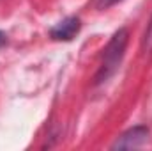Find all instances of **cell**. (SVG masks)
Wrapping results in <instances>:
<instances>
[{
  "label": "cell",
  "instance_id": "6da1fadb",
  "mask_svg": "<svg viewBox=\"0 0 152 151\" xmlns=\"http://www.w3.org/2000/svg\"><path fill=\"white\" fill-rule=\"evenodd\" d=\"M127 39H129V32L126 29L117 30L113 34V38L110 39V43L104 48L99 71L96 75V82L97 84L106 82L118 70V66L122 62V57H124V52H126V46H127Z\"/></svg>",
  "mask_w": 152,
  "mask_h": 151
},
{
  "label": "cell",
  "instance_id": "7a4b0ae2",
  "mask_svg": "<svg viewBox=\"0 0 152 151\" xmlns=\"http://www.w3.org/2000/svg\"><path fill=\"white\" fill-rule=\"evenodd\" d=\"M149 139V128L145 126H134L127 132H124L113 142V150H134L147 142Z\"/></svg>",
  "mask_w": 152,
  "mask_h": 151
},
{
  "label": "cell",
  "instance_id": "3957f363",
  "mask_svg": "<svg viewBox=\"0 0 152 151\" xmlns=\"http://www.w3.org/2000/svg\"><path fill=\"white\" fill-rule=\"evenodd\" d=\"M80 27H81L80 20L76 16H69V18L62 20L60 23H57L50 30V34H51V38L57 39V41H71L80 32Z\"/></svg>",
  "mask_w": 152,
  "mask_h": 151
},
{
  "label": "cell",
  "instance_id": "277c9868",
  "mask_svg": "<svg viewBox=\"0 0 152 151\" xmlns=\"http://www.w3.org/2000/svg\"><path fill=\"white\" fill-rule=\"evenodd\" d=\"M142 50L145 53H152V16H151V20H149L147 29H145L143 39H142Z\"/></svg>",
  "mask_w": 152,
  "mask_h": 151
},
{
  "label": "cell",
  "instance_id": "5b68a950",
  "mask_svg": "<svg viewBox=\"0 0 152 151\" xmlns=\"http://www.w3.org/2000/svg\"><path fill=\"white\" fill-rule=\"evenodd\" d=\"M117 2H120V0H97V7L104 9V7H110V5H113Z\"/></svg>",
  "mask_w": 152,
  "mask_h": 151
},
{
  "label": "cell",
  "instance_id": "8992f818",
  "mask_svg": "<svg viewBox=\"0 0 152 151\" xmlns=\"http://www.w3.org/2000/svg\"><path fill=\"white\" fill-rule=\"evenodd\" d=\"M4 43H5V34H4V32H0V46H2Z\"/></svg>",
  "mask_w": 152,
  "mask_h": 151
}]
</instances>
